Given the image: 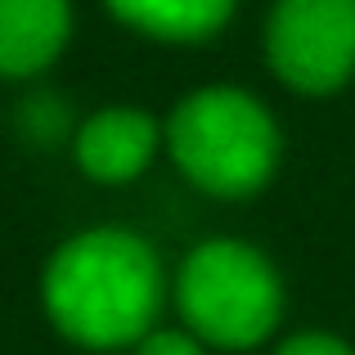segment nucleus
Masks as SVG:
<instances>
[{"label":"nucleus","instance_id":"obj_7","mask_svg":"<svg viewBox=\"0 0 355 355\" xmlns=\"http://www.w3.org/2000/svg\"><path fill=\"white\" fill-rule=\"evenodd\" d=\"M121 27L162 45H202L225 32L239 0H104Z\"/></svg>","mask_w":355,"mask_h":355},{"label":"nucleus","instance_id":"obj_9","mask_svg":"<svg viewBox=\"0 0 355 355\" xmlns=\"http://www.w3.org/2000/svg\"><path fill=\"white\" fill-rule=\"evenodd\" d=\"M275 355H355V347L338 333H324V329H302V333H288L279 338Z\"/></svg>","mask_w":355,"mask_h":355},{"label":"nucleus","instance_id":"obj_4","mask_svg":"<svg viewBox=\"0 0 355 355\" xmlns=\"http://www.w3.org/2000/svg\"><path fill=\"white\" fill-rule=\"evenodd\" d=\"M266 63L297 95H333L355 77V0H275Z\"/></svg>","mask_w":355,"mask_h":355},{"label":"nucleus","instance_id":"obj_3","mask_svg":"<svg viewBox=\"0 0 355 355\" xmlns=\"http://www.w3.org/2000/svg\"><path fill=\"white\" fill-rule=\"evenodd\" d=\"M180 324L216 351H252L284 324V279L248 239H202L175 270Z\"/></svg>","mask_w":355,"mask_h":355},{"label":"nucleus","instance_id":"obj_5","mask_svg":"<svg viewBox=\"0 0 355 355\" xmlns=\"http://www.w3.org/2000/svg\"><path fill=\"white\" fill-rule=\"evenodd\" d=\"M162 148V126L139 104H104L72 130V162L95 184H130Z\"/></svg>","mask_w":355,"mask_h":355},{"label":"nucleus","instance_id":"obj_10","mask_svg":"<svg viewBox=\"0 0 355 355\" xmlns=\"http://www.w3.org/2000/svg\"><path fill=\"white\" fill-rule=\"evenodd\" d=\"M130 355H207V347L180 324V329H153L130 347Z\"/></svg>","mask_w":355,"mask_h":355},{"label":"nucleus","instance_id":"obj_6","mask_svg":"<svg viewBox=\"0 0 355 355\" xmlns=\"http://www.w3.org/2000/svg\"><path fill=\"white\" fill-rule=\"evenodd\" d=\"M72 36L68 0H0V77H41Z\"/></svg>","mask_w":355,"mask_h":355},{"label":"nucleus","instance_id":"obj_1","mask_svg":"<svg viewBox=\"0 0 355 355\" xmlns=\"http://www.w3.org/2000/svg\"><path fill=\"white\" fill-rule=\"evenodd\" d=\"M166 293L171 288L157 248L117 225L63 239L41 270L45 320L81 351L135 347L157 329Z\"/></svg>","mask_w":355,"mask_h":355},{"label":"nucleus","instance_id":"obj_2","mask_svg":"<svg viewBox=\"0 0 355 355\" xmlns=\"http://www.w3.org/2000/svg\"><path fill=\"white\" fill-rule=\"evenodd\" d=\"M162 148L175 171L207 198H252L279 171L284 130L266 99L239 86H202L175 99L162 121Z\"/></svg>","mask_w":355,"mask_h":355},{"label":"nucleus","instance_id":"obj_8","mask_svg":"<svg viewBox=\"0 0 355 355\" xmlns=\"http://www.w3.org/2000/svg\"><path fill=\"white\" fill-rule=\"evenodd\" d=\"M18 126H23V135L32 139V144H54V139L68 130V113H63L59 95L41 90V95L23 99V108H18Z\"/></svg>","mask_w":355,"mask_h":355}]
</instances>
